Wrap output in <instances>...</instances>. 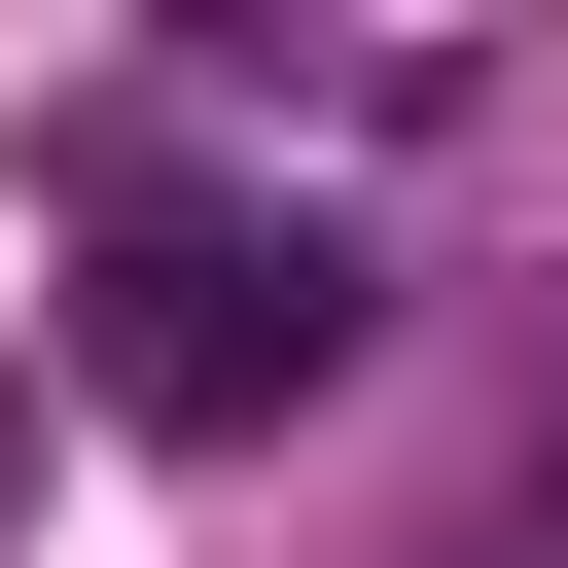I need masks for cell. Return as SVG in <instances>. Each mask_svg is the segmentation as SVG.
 Listing matches in <instances>:
<instances>
[{"instance_id":"1","label":"cell","mask_w":568,"mask_h":568,"mask_svg":"<svg viewBox=\"0 0 568 568\" xmlns=\"http://www.w3.org/2000/svg\"><path fill=\"white\" fill-rule=\"evenodd\" d=\"M71 355H106L142 426H248V390H320V355H355V248H320V213H142Z\"/></svg>"}]
</instances>
